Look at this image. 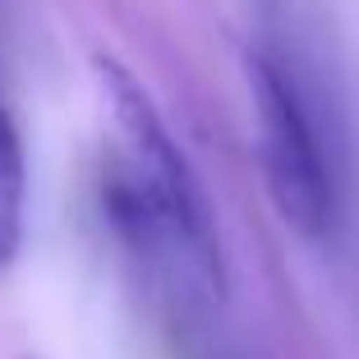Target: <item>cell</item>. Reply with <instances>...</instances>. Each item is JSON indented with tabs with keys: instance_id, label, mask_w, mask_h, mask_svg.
Masks as SVG:
<instances>
[{
	"instance_id": "6da1fadb",
	"label": "cell",
	"mask_w": 359,
	"mask_h": 359,
	"mask_svg": "<svg viewBox=\"0 0 359 359\" xmlns=\"http://www.w3.org/2000/svg\"><path fill=\"white\" fill-rule=\"evenodd\" d=\"M93 74L111 116H116L120 138H125L129 152L125 175L134 180L138 198L148 208L152 258H170L203 290L226 295V254H222V235H217V212H212V198L203 189L198 170L189 166L170 125L161 120L152 93L116 55H93Z\"/></svg>"
},
{
	"instance_id": "7a4b0ae2",
	"label": "cell",
	"mask_w": 359,
	"mask_h": 359,
	"mask_svg": "<svg viewBox=\"0 0 359 359\" xmlns=\"http://www.w3.org/2000/svg\"><path fill=\"white\" fill-rule=\"evenodd\" d=\"M244 79H249V102H254L267 194L281 222L304 240H327L337 226L341 184L313 97L304 93L295 65L272 46H249Z\"/></svg>"
},
{
	"instance_id": "3957f363",
	"label": "cell",
	"mask_w": 359,
	"mask_h": 359,
	"mask_svg": "<svg viewBox=\"0 0 359 359\" xmlns=\"http://www.w3.org/2000/svg\"><path fill=\"white\" fill-rule=\"evenodd\" d=\"M23 222H28V157L10 106L0 102V272L23 249Z\"/></svg>"
}]
</instances>
